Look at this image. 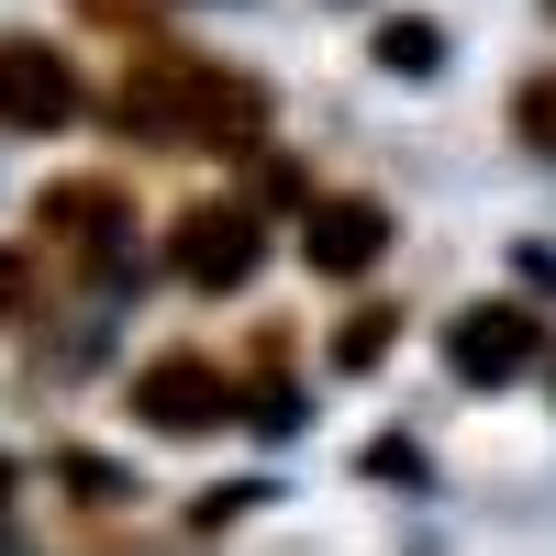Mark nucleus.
Listing matches in <instances>:
<instances>
[{
    "instance_id": "nucleus-1",
    "label": "nucleus",
    "mask_w": 556,
    "mask_h": 556,
    "mask_svg": "<svg viewBox=\"0 0 556 556\" xmlns=\"http://www.w3.org/2000/svg\"><path fill=\"white\" fill-rule=\"evenodd\" d=\"M0 101H12L23 123H56V112H67V78H56V67H0Z\"/></svg>"
}]
</instances>
